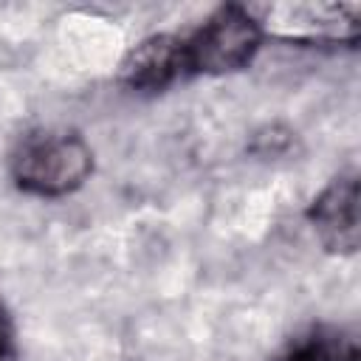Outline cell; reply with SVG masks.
<instances>
[{
    "mask_svg": "<svg viewBox=\"0 0 361 361\" xmlns=\"http://www.w3.org/2000/svg\"><path fill=\"white\" fill-rule=\"evenodd\" d=\"M0 361H17V333L8 307L0 302Z\"/></svg>",
    "mask_w": 361,
    "mask_h": 361,
    "instance_id": "52a82bcc",
    "label": "cell"
},
{
    "mask_svg": "<svg viewBox=\"0 0 361 361\" xmlns=\"http://www.w3.org/2000/svg\"><path fill=\"white\" fill-rule=\"evenodd\" d=\"M271 361H361L355 333L333 324H316L293 338Z\"/></svg>",
    "mask_w": 361,
    "mask_h": 361,
    "instance_id": "8992f818",
    "label": "cell"
},
{
    "mask_svg": "<svg viewBox=\"0 0 361 361\" xmlns=\"http://www.w3.org/2000/svg\"><path fill=\"white\" fill-rule=\"evenodd\" d=\"M262 42V31L248 6H220L189 39L186 65L189 73H234L245 68Z\"/></svg>",
    "mask_w": 361,
    "mask_h": 361,
    "instance_id": "7a4b0ae2",
    "label": "cell"
},
{
    "mask_svg": "<svg viewBox=\"0 0 361 361\" xmlns=\"http://www.w3.org/2000/svg\"><path fill=\"white\" fill-rule=\"evenodd\" d=\"M307 220L322 240V245L333 254H353L358 248V178L341 175L333 178L322 195L310 203Z\"/></svg>",
    "mask_w": 361,
    "mask_h": 361,
    "instance_id": "5b68a950",
    "label": "cell"
},
{
    "mask_svg": "<svg viewBox=\"0 0 361 361\" xmlns=\"http://www.w3.org/2000/svg\"><path fill=\"white\" fill-rule=\"evenodd\" d=\"M262 34L288 42H347L358 39L361 8L355 3H274L251 6Z\"/></svg>",
    "mask_w": 361,
    "mask_h": 361,
    "instance_id": "3957f363",
    "label": "cell"
},
{
    "mask_svg": "<svg viewBox=\"0 0 361 361\" xmlns=\"http://www.w3.org/2000/svg\"><path fill=\"white\" fill-rule=\"evenodd\" d=\"M93 172V152L76 133H31L11 155V175L23 192L62 197Z\"/></svg>",
    "mask_w": 361,
    "mask_h": 361,
    "instance_id": "6da1fadb",
    "label": "cell"
},
{
    "mask_svg": "<svg viewBox=\"0 0 361 361\" xmlns=\"http://www.w3.org/2000/svg\"><path fill=\"white\" fill-rule=\"evenodd\" d=\"M186 73V39L155 34L127 51L118 68V82L133 93H161Z\"/></svg>",
    "mask_w": 361,
    "mask_h": 361,
    "instance_id": "277c9868",
    "label": "cell"
}]
</instances>
